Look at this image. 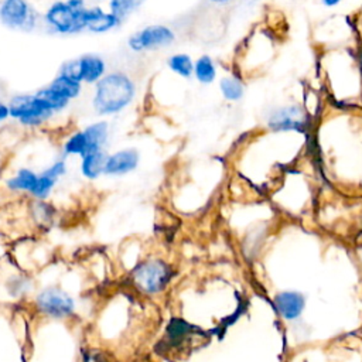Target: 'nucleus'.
Returning <instances> with one entry per match:
<instances>
[{
	"label": "nucleus",
	"instance_id": "nucleus-1",
	"mask_svg": "<svg viewBox=\"0 0 362 362\" xmlns=\"http://www.w3.org/2000/svg\"><path fill=\"white\" fill-rule=\"evenodd\" d=\"M90 106L96 116L109 117L126 110L137 96L134 78L124 71H107L92 86Z\"/></svg>",
	"mask_w": 362,
	"mask_h": 362
},
{
	"label": "nucleus",
	"instance_id": "nucleus-2",
	"mask_svg": "<svg viewBox=\"0 0 362 362\" xmlns=\"http://www.w3.org/2000/svg\"><path fill=\"white\" fill-rule=\"evenodd\" d=\"M88 0H54L41 13L42 27L55 35H76L86 31Z\"/></svg>",
	"mask_w": 362,
	"mask_h": 362
},
{
	"label": "nucleus",
	"instance_id": "nucleus-3",
	"mask_svg": "<svg viewBox=\"0 0 362 362\" xmlns=\"http://www.w3.org/2000/svg\"><path fill=\"white\" fill-rule=\"evenodd\" d=\"M10 119L24 127H40L49 122L57 113L49 103L34 93H16L8 99Z\"/></svg>",
	"mask_w": 362,
	"mask_h": 362
},
{
	"label": "nucleus",
	"instance_id": "nucleus-4",
	"mask_svg": "<svg viewBox=\"0 0 362 362\" xmlns=\"http://www.w3.org/2000/svg\"><path fill=\"white\" fill-rule=\"evenodd\" d=\"M175 38L177 34L173 27H170L168 24L154 23L133 31L127 37L126 44L132 52L140 54L168 48L174 44Z\"/></svg>",
	"mask_w": 362,
	"mask_h": 362
},
{
	"label": "nucleus",
	"instance_id": "nucleus-5",
	"mask_svg": "<svg viewBox=\"0 0 362 362\" xmlns=\"http://www.w3.org/2000/svg\"><path fill=\"white\" fill-rule=\"evenodd\" d=\"M0 23L23 33H31L42 25L41 13L28 0H0Z\"/></svg>",
	"mask_w": 362,
	"mask_h": 362
},
{
	"label": "nucleus",
	"instance_id": "nucleus-6",
	"mask_svg": "<svg viewBox=\"0 0 362 362\" xmlns=\"http://www.w3.org/2000/svg\"><path fill=\"white\" fill-rule=\"evenodd\" d=\"M58 72L76 79L83 85L93 86L107 74V62L99 54L86 52L62 62Z\"/></svg>",
	"mask_w": 362,
	"mask_h": 362
},
{
	"label": "nucleus",
	"instance_id": "nucleus-7",
	"mask_svg": "<svg viewBox=\"0 0 362 362\" xmlns=\"http://www.w3.org/2000/svg\"><path fill=\"white\" fill-rule=\"evenodd\" d=\"M171 279L170 266L160 259H148L132 272L134 286L147 294H157L163 291Z\"/></svg>",
	"mask_w": 362,
	"mask_h": 362
},
{
	"label": "nucleus",
	"instance_id": "nucleus-8",
	"mask_svg": "<svg viewBox=\"0 0 362 362\" xmlns=\"http://www.w3.org/2000/svg\"><path fill=\"white\" fill-rule=\"evenodd\" d=\"M37 308L40 313L51 318L69 317L75 310L74 298L59 288H45L35 298Z\"/></svg>",
	"mask_w": 362,
	"mask_h": 362
},
{
	"label": "nucleus",
	"instance_id": "nucleus-9",
	"mask_svg": "<svg viewBox=\"0 0 362 362\" xmlns=\"http://www.w3.org/2000/svg\"><path fill=\"white\" fill-rule=\"evenodd\" d=\"M86 31L92 34H106L122 25V20L100 4H88L85 11Z\"/></svg>",
	"mask_w": 362,
	"mask_h": 362
},
{
	"label": "nucleus",
	"instance_id": "nucleus-10",
	"mask_svg": "<svg viewBox=\"0 0 362 362\" xmlns=\"http://www.w3.org/2000/svg\"><path fill=\"white\" fill-rule=\"evenodd\" d=\"M140 154L136 148L127 147L107 154L103 174L105 175H124L137 168Z\"/></svg>",
	"mask_w": 362,
	"mask_h": 362
},
{
	"label": "nucleus",
	"instance_id": "nucleus-11",
	"mask_svg": "<svg viewBox=\"0 0 362 362\" xmlns=\"http://www.w3.org/2000/svg\"><path fill=\"white\" fill-rule=\"evenodd\" d=\"M66 173V163L65 158L57 160L54 164H51L47 170L38 174V181L37 185L33 191V195L38 199H44L49 195L52 191L55 182L58 181L59 177H62Z\"/></svg>",
	"mask_w": 362,
	"mask_h": 362
},
{
	"label": "nucleus",
	"instance_id": "nucleus-12",
	"mask_svg": "<svg viewBox=\"0 0 362 362\" xmlns=\"http://www.w3.org/2000/svg\"><path fill=\"white\" fill-rule=\"evenodd\" d=\"M269 126L276 130H288V129H301L304 126L303 112L297 106H290L276 112L270 120Z\"/></svg>",
	"mask_w": 362,
	"mask_h": 362
},
{
	"label": "nucleus",
	"instance_id": "nucleus-13",
	"mask_svg": "<svg viewBox=\"0 0 362 362\" xmlns=\"http://www.w3.org/2000/svg\"><path fill=\"white\" fill-rule=\"evenodd\" d=\"M276 310L287 320L297 318L304 307V298L298 293H280L274 298Z\"/></svg>",
	"mask_w": 362,
	"mask_h": 362
},
{
	"label": "nucleus",
	"instance_id": "nucleus-14",
	"mask_svg": "<svg viewBox=\"0 0 362 362\" xmlns=\"http://www.w3.org/2000/svg\"><path fill=\"white\" fill-rule=\"evenodd\" d=\"M106 160H107V153L105 151V148L85 154L83 157H81L82 175L89 180H96L103 174Z\"/></svg>",
	"mask_w": 362,
	"mask_h": 362
},
{
	"label": "nucleus",
	"instance_id": "nucleus-15",
	"mask_svg": "<svg viewBox=\"0 0 362 362\" xmlns=\"http://www.w3.org/2000/svg\"><path fill=\"white\" fill-rule=\"evenodd\" d=\"M48 85L71 102L78 99L83 92V83L82 82H79L76 79H72L66 75H62L59 72H57V75L49 81Z\"/></svg>",
	"mask_w": 362,
	"mask_h": 362
},
{
	"label": "nucleus",
	"instance_id": "nucleus-16",
	"mask_svg": "<svg viewBox=\"0 0 362 362\" xmlns=\"http://www.w3.org/2000/svg\"><path fill=\"white\" fill-rule=\"evenodd\" d=\"M194 61L192 57L187 52H174L171 54L167 61V69L178 78L191 79L194 76Z\"/></svg>",
	"mask_w": 362,
	"mask_h": 362
},
{
	"label": "nucleus",
	"instance_id": "nucleus-17",
	"mask_svg": "<svg viewBox=\"0 0 362 362\" xmlns=\"http://www.w3.org/2000/svg\"><path fill=\"white\" fill-rule=\"evenodd\" d=\"M86 139L89 141L90 150H102L105 148L107 139H109V123L107 120H96L83 127Z\"/></svg>",
	"mask_w": 362,
	"mask_h": 362
},
{
	"label": "nucleus",
	"instance_id": "nucleus-18",
	"mask_svg": "<svg viewBox=\"0 0 362 362\" xmlns=\"http://www.w3.org/2000/svg\"><path fill=\"white\" fill-rule=\"evenodd\" d=\"M216 75H218L216 64L212 59V57H209L208 54H204L194 61V76L192 78H195L197 82H199L202 85H209L216 79Z\"/></svg>",
	"mask_w": 362,
	"mask_h": 362
},
{
	"label": "nucleus",
	"instance_id": "nucleus-19",
	"mask_svg": "<svg viewBox=\"0 0 362 362\" xmlns=\"http://www.w3.org/2000/svg\"><path fill=\"white\" fill-rule=\"evenodd\" d=\"M90 151L92 150H90V146H89V141L86 139V134H85L83 129L72 132L65 139V141L62 143V153H64V156L83 157L85 154H88Z\"/></svg>",
	"mask_w": 362,
	"mask_h": 362
},
{
	"label": "nucleus",
	"instance_id": "nucleus-20",
	"mask_svg": "<svg viewBox=\"0 0 362 362\" xmlns=\"http://www.w3.org/2000/svg\"><path fill=\"white\" fill-rule=\"evenodd\" d=\"M38 181V174L28 168H21L17 171L16 175H13L10 180H7V187L13 191H28L33 194L35 185Z\"/></svg>",
	"mask_w": 362,
	"mask_h": 362
},
{
	"label": "nucleus",
	"instance_id": "nucleus-21",
	"mask_svg": "<svg viewBox=\"0 0 362 362\" xmlns=\"http://www.w3.org/2000/svg\"><path fill=\"white\" fill-rule=\"evenodd\" d=\"M147 0H106L107 10L112 11L122 21L127 20L136 11H139Z\"/></svg>",
	"mask_w": 362,
	"mask_h": 362
},
{
	"label": "nucleus",
	"instance_id": "nucleus-22",
	"mask_svg": "<svg viewBox=\"0 0 362 362\" xmlns=\"http://www.w3.org/2000/svg\"><path fill=\"white\" fill-rule=\"evenodd\" d=\"M219 90L223 99L229 102H236L243 96V85L236 76H223L219 81Z\"/></svg>",
	"mask_w": 362,
	"mask_h": 362
},
{
	"label": "nucleus",
	"instance_id": "nucleus-23",
	"mask_svg": "<svg viewBox=\"0 0 362 362\" xmlns=\"http://www.w3.org/2000/svg\"><path fill=\"white\" fill-rule=\"evenodd\" d=\"M41 98H44L49 106L54 109L55 113H62L64 110H66V107L69 106L71 100H68L66 98H64L62 95H59L57 90H54L48 83L40 89L35 90Z\"/></svg>",
	"mask_w": 362,
	"mask_h": 362
},
{
	"label": "nucleus",
	"instance_id": "nucleus-24",
	"mask_svg": "<svg viewBox=\"0 0 362 362\" xmlns=\"http://www.w3.org/2000/svg\"><path fill=\"white\" fill-rule=\"evenodd\" d=\"M7 119H10V106L8 102L0 100V124L3 122H6Z\"/></svg>",
	"mask_w": 362,
	"mask_h": 362
},
{
	"label": "nucleus",
	"instance_id": "nucleus-25",
	"mask_svg": "<svg viewBox=\"0 0 362 362\" xmlns=\"http://www.w3.org/2000/svg\"><path fill=\"white\" fill-rule=\"evenodd\" d=\"M341 0H322V4L324 6H328V7H332V6H337Z\"/></svg>",
	"mask_w": 362,
	"mask_h": 362
},
{
	"label": "nucleus",
	"instance_id": "nucleus-26",
	"mask_svg": "<svg viewBox=\"0 0 362 362\" xmlns=\"http://www.w3.org/2000/svg\"><path fill=\"white\" fill-rule=\"evenodd\" d=\"M209 3H214V4H226L229 3L230 0H208Z\"/></svg>",
	"mask_w": 362,
	"mask_h": 362
}]
</instances>
